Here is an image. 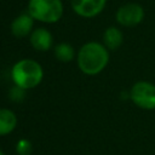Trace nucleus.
I'll return each instance as SVG.
<instances>
[{
	"instance_id": "obj_9",
	"label": "nucleus",
	"mask_w": 155,
	"mask_h": 155,
	"mask_svg": "<svg viewBox=\"0 0 155 155\" xmlns=\"http://www.w3.org/2000/svg\"><path fill=\"white\" fill-rule=\"evenodd\" d=\"M102 39H103V45L109 51H115L124 42V33L121 31L120 28L115 25H110L104 30Z\"/></svg>"
},
{
	"instance_id": "obj_7",
	"label": "nucleus",
	"mask_w": 155,
	"mask_h": 155,
	"mask_svg": "<svg viewBox=\"0 0 155 155\" xmlns=\"http://www.w3.org/2000/svg\"><path fill=\"white\" fill-rule=\"evenodd\" d=\"M34 18L27 12V13H22L19 16H17L10 25L11 33L13 36L21 39V38H25L28 35L31 34V31L34 30Z\"/></svg>"
},
{
	"instance_id": "obj_6",
	"label": "nucleus",
	"mask_w": 155,
	"mask_h": 155,
	"mask_svg": "<svg viewBox=\"0 0 155 155\" xmlns=\"http://www.w3.org/2000/svg\"><path fill=\"white\" fill-rule=\"evenodd\" d=\"M108 0H70L73 11L82 18H93L103 12Z\"/></svg>"
},
{
	"instance_id": "obj_4",
	"label": "nucleus",
	"mask_w": 155,
	"mask_h": 155,
	"mask_svg": "<svg viewBox=\"0 0 155 155\" xmlns=\"http://www.w3.org/2000/svg\"><path fill=\"white\" fill-rule=\"evenodd\" d=\"M130 99L143 110H155V84L139 80L130 90Z\"/></svg>"
},
{
	"instance_id": "obj_1",
	"label": "nucleus",
	"mask_w": 155,
	"mask_h": 155,
	"mask_svg": "<svg viewBox=\"0 0 155 155\" xmlns=\"http://www.w3.org/2000/svg\"><path fill=\"white\" fill-rule=\"evenodd\" d=\"M109 63V50L103 42L88 41L78 52V67L86 75L102 73Z\"/></svg>"
},
{
	"instance_id": "obj_12",
	"label": "nucleus",
	"mask_w": 155,
	"mask_h": 155,
	"mask_svg": "<svg viewBox=\"0 0 155 155\" xmlns=\"http://www.w3.org/2000/svg\"><path fill=\"white\" fill-rule=\"evenodd\" d=\"M25 91L24 88L17 86V85H13L10 90H8V98L15 102V103H18V102H22L25 97Z\"/></svg>"
},
{
	"instance_id": "obj_10",
	"label": "nucleus",
	"mask_w": 155,
	"mask_h": 155,
	"mask_svg": "<svg viewBox=\"0 0 155 155\" xmlns=\"http://www.w3.org/2000/svg\"><path fill=\"white\" fill-rule=\"evenodd\" d=\"M17 126L16 114L6 108L0 109V136L10 134Z\"/></svg>"
},
{
	"instance_id": "obj_11",
	"label": "nucleus",
	"mask_w": 155,
	"mask_h": 155,
	"mask_svg": "<svg viewBox=\"0 0 155 155\" xmlns=\"http://www.w3.org/2000/svg\"><path fill=\"white\" fill-rule=\"evenodd\" d=\"M54 57L61 62H71L75 57V50L74 47L68 42H59L53 48Z\"/></svg>"
},
{
	"instance_id": "obj_3",
	"label": "nucleus",
	"mask_w": 155,
	"mask_h": 155,
	"mask_svg": "<svg viewBox=\"0 0 155 155\" xmlns=\"http://www.w3.org/2000/svg\"><path fill=\"white\" fill-rule=\"evenodd\" d=\"M64 12L62 0H29L28 13L39 22L42 23H56L58 22Z\"/></svg>"
},
{
	"instance_id": "obj_2",
	"label": "nucleus",
	"mask_w": 155,
	"mask_h": 155,
	"mask_svg": "<svg viewBox=\"0 0 155 155\" xmlns=\"http://www.w3.org/2000/svg\"><path fill=\"white\" fill-rule=\"evenodd\" d=\"M11 78L15 85L24 90H30L42 81L44 70L39 62L24 58L13 64L11 69Z\"/></svg>"
},
{
	"instance_id": "obj_8",
	"label": "nucleus",
	"mask_w": 155,
	"mask_h": 155,
	"mask_svg": "<svg viewBox=\"0 0 155 155\" xmlns=\"http://www.w3.org/2000/svg\"><path fill=\"white\" fill-rule=\"evenodd\" d=\"M29 41H30V45L33 46V48H35L36 51L45 52L52 47L53 36L48 29L40 27L31 31V34L29 35Z\"/></svg>"
},
{
	"instance_id": "obj_5",
	"label": "nucleus",
	"mask_w": 155,
	"mask_h": 155,
	"mask_svg": "<svg viewBox=\"0 0 155 155\" xmlns=\"http://www.w3.org/2000/svg\"><path fill=\"white\" fill-rule=\"evenodd\" d=\"M145 18V10L139 2H125L115 12V21L119 25L125 28H133L139 25Z\"/></svg>"
},
{
	"instance_id": "obj_13",
	"label": "nucleus",
	"mask_w": 155,
	"mask_h": 155,
	"mask_svg": "<svg viewBox=\"0 0 155 155\" xmlns=\"http://www.w3.org/2000/svg\"><path fill=\"white\" fill-rule=\"evenodd\" d=\"M33 151V145L30 143V140L22 138L17 142L16 144V153L18 155H30Z\"/></svg>"
},
{
	"instance_id": "obj_14",
	"label": "nucleus",
	"mask_w": 155,
	"mask_h": 155,
	"mask_svg": "<svg viewBox=\"0 0 155 155\" xmlns=\"http://www.w3.org/2000/svg\"><path fill=\"white\" fill-rule=\"evenodd\" d=\"M0 155H5V153H4L2 150H0Z\"/></svg>"
}]
</instances>
